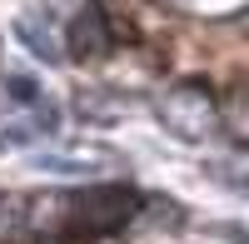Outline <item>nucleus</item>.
<instances>
[{"label": "nucleus", "mask_w": 249, "mask_h": 244, "mask_svg": "<svg viewBox=\"0 0 249 244\" xmlns=\"http://www.w3.org/2000/svg\"><path fill=\"white\" fill-rule=\"evenodd\" d=\"M140 209V199L130 190H110V185H100V190H80L70 194V219H65V234L60 239H95V234H110L120 225H130Z\"/></svg>", "instance_id": "nucleus-1"}, {"label": "nucleus", "mask_w": 249, "mask_h": 244, "mask_svg": "<svg viewBox=\"0 0 249 244\" xmlns=\"http://www.w3.org/2000/svg\"><path fill=\"white\" fill-rule=\"evenodd\" d=\"M160 120H164L175 135H210L214 120H219V105H214L210 85L184 80V85H175V90L160 95Z\"/></svg>", "instance_id": "nucleus-2"}, {"label": "nucleus", "mask_w": 249, "mask_h": 244, "mask_svg": "<svg viewBox=\"0 0 249 244\" xmlns=\"http://www.w3.org/2000/svg\"><path fill=\"white\" fill-rule=\"evenodd\" d=\"M70 50H75V60H100L110 50V15L95 0L70 15Z\"/></svg>", "instance_id": "nucleus-3"}, {"label": "nucleus", "mask_w": 249, "mask_h": 244, "mask_svg": "<svg viewBox=\"0 0 249 244\" xmlns=\"http://www.w3.org/2000/svg\"><path fill=\"white\" fill-rule=\"evenodd\" d=\"M15 35H20V45H25L35 60H45V65H60V60H65V55H60V40L50 35V25H45V20H15Z\"/></svg>", "instance_id": "nucleus-4"}, {"label": "nucleus", "mask_w": 249, "mask_h": 244, "mask_svg": "<svg viewBox=\"0 0 249 244\" xmlns=\"http://www.w3.org/2000/svg\"><path fill=\"white\" fill-rule=\"evenodd\" d=\"M30 229V199L25 194H0V244L20 239Z\"/></svg>", "instance_id": "nucleus-5"}, {"label": "nucleus", "mask_w": 249, "mask_h": 244, "mask_svg": "<svg viewBox=\"0 0 249 244\" xmlns=\"http://www.w3.org/2000/svg\"><path fill=\"white\" fill-rule=\"evenodd\" d=\"M10 100H20V105H40V85L25 75H10Z\"/></svg>", "instance_id": "nucleus-6"}, {"label": "nucleus", "mask_w": 249, "mask_h": 244, "mask_svg": "<svg viewBox=\"0 0 249 244\" xmlns=\"http://www.w3.org/2000/svg\"><path fill=\"white\" fill-rule=\"evenodd\" d=\"M85 5H90V0H45V10H50V15H65V20H70L75 10H85Z\"/></svg>", "instance_id": "nucleus-7"}]
</instances>
